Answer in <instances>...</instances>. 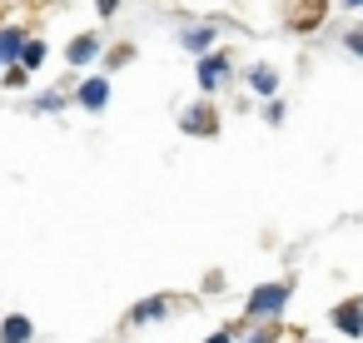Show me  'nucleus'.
Masks as SVG:
<instances>
[{
    "mask_svg": "<svg viewBox=\"0 0 363 343\" xmlns=\"http://www.w3.org/2000/svg\"><path fill=\"white\" fill-rule=\"evenodd\" d=\"M279 303H284V288H279V283H269V288H259V293L249 298V308H254V313H274Z\"/></svg>",
    "mask_w": 363,
    "mask_h": 343,
    "instance_id": "nucleus-1",
    "label": "nucleus"
},
{
    "mask_svg": "<svg viewBox=\"0 0 363 343\" xmlns=\"http://www.w3.org/2000/svg\"><path fill=\"white\" fill-rule=\"evenodd\" d=\"M338 328L343 333H363V303H353V298L338 303Z\"/></svg>",
    "mask_w": 363,
    "mask_h": 343,
    "instance_id": "nucleus-2",
    "label": "nucleus"
},
{
    "mask_svg": "<svg viewBox=\"0 0 363 343\" xmlns=\"http://www.w3.org/2000/svg\"><path fill=\"white\" fill-rule=\"evenodd\" d=\"M95 55V35H80V40H70V65H85Z\"/></svg>",
    "mask_w": 363,
    "mask_h": 343,
    "instance_id": "nucleus-3",
    "label": "nucleus"
},
{
    "mask_svg": "<svg viewBox=\"0 0 363 343\" xmlns=\"http://www.w3.org/2000/svg\"><path fill=\"white\" fill-rule=\"evenodd\" d=\"M105 95H110V90H105V80H90V85L80 90V100H85L90 110H100V105H105Z\"/></svg>",
    "mask_w": 363,
    "mask_h": 343,
    "instance_id": "nucleus-4",
    "label": "nucleus"
},
{
    "mask_svg": "<svg viewBox=\"0 0 363 343\" xmlns=\"http://www.w3.org/2000/svg\"><path fill=\"white\" fill-rule=\"evenodd\" d=\"M219 70H224V60L214 55V60H204V65H199V80H204V85H214V80H219Z\"/></svg>",
    "mask_w": 363,
    "mask_h": 343,
    "instance_id": "nucleus-5",
    "label": "nucleus"
},
{
    "mask_svg": "<svg viewBox=\"0 0 363 343\" xmlns=\"http://www.w3.org/2000/svg\"><path fill=\"white\" fill-rule=\"evenodd\" d=\"M26 333H30L26 318H11V323H6V343H26Z\"/></svg>",
    "mask_w": 363,
    "mask_h": 343,
    "instance_id": "nucleus-6",
    "label": "nucleus"
},
{
    "mask_svg": "<svg viewBox=\"0 0 363 343\" xmlns=\"http://www.w3.org/2000/svg\"><path fill=\"white\" fill-rule=\"evenodd\" d=\"M16 50H21V35L6 30V35H0V55H16Z\"/></svg>",
    "mask_w": 363,
    "mask_h": 343,
    "instance_id": "nucleus-7",
    "label": "nucleus"
},
{
    "mask_svg": "<svg viewBox=\"0 0 363 343\" xmlns=\"http://www.w3.org/2000/svg\"><path fill=\"white\" fill-rule=\"evenodd\" d=\"M45 60V45H26V65H40Z\"/></svg>",
    "mask_w": 363,
    "mask_h": 343,
    "instance_id": "nucleus-8",
    "label": "nucleus"
},
{
    "mask_svg": "<svg viewBox=\"0 0 363 343\" xmlns=\"http://www.w3.org/2000/svg\"><path fill=\"white\" fill-rule=\"evenodd\" d=\"M348 50H358V55H363V30H353V35H348Z\"/></svg>",
    "mask_w": 363,
    "mask_h": 343,
    "instance_id": "nucleus-9",
    "label": "nucleus"
},
{
    "mask_svg": "<svg viewBox=\"0 0 363 343\" xmlns=\"http://www.w3.org/2000/svg\"><path fill=\"white\" fill-rule=\"evenodd\" d=\"M115 6H120V0H100V11H105V16H110V11H115Z\"/></svg>",
    "mask_w": 363,
    "mask_h": 343,
    "instance_id": "nucleus-10",
    "label": "nucleus"
},
{
    "mask_svg": "<svg viewBox=\"0 0 363 343\" xmlns=\"http://www.w3.org/2000/svg\"><path fill=\"white\" fill-rule=\"evenodd\" d=\"M209 343H229V338H224V333H214V338H209Z\"/></svg>",
    "mask_w": 363,
    "mask_h": 343,
    "instance_id": "nucleus-11",
    "label": "nucleus"
},
{
    "mask_svg": "<svg viewBox=\"0 0 363 343\" xmlns=\"http://www.w3.org/2000/svg\"><path fill=\"white\" fill-rule=\"evenodd\" d=\"M348 6H363V0H348Z\"/></svg>",
    "mask_w": 363,
    "mask_h": 343,
    "instance_id": "nucleus-12",
    "label": "nucleus"
}]
</instances>
